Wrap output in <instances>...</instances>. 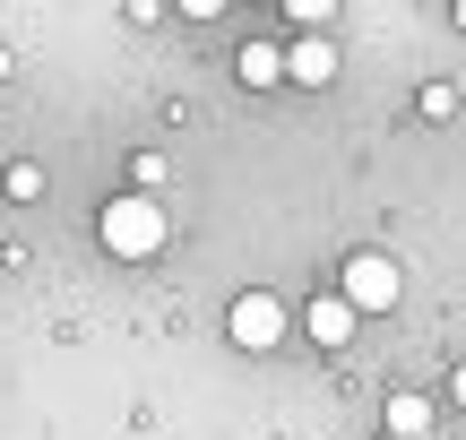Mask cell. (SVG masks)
<instances>
[{
    "label": "cell",
    "instance_id": "cell-1",
    "mask_svg": "<svg viewBox=\"0 0 466 440\" xmlns=\"http://www.w3.org/2000/svg\"><path fill=\"white\" fill-rule=\"evenodd\" d=\"M96 242L113 259H156L173 242V216H165V199H147V190H121V199L96 207Z\"/></svg>",
    "mask_w": 466,
    "mask_h": 440
},
{
    "label": "cell",
    "instance_id": "cell-2",
    "mask_svg": "<svg viewBox=\"0 0 466 440\" xmlns=\"http://www.w3.org/2000/svg\"><path fill=\"white\" fill-rule=\"evenodd\" d=\"M337 294H346L354 320H389V311L406 303V268L389 251H346V268H337Z\"/></svg>",
    "mask_w": 466,
    "mask_h": 440
},
{
    "label": "cell",
    "instance_id": "cell-3",
    "mask_svg": "<svg viewBox=\"0 0 466 440\" xmlns=\"http://www.w3.org/2000/svg\"><path fill=\"white\" fill-rule=\"evenodd\" d=\"M285 328H294V311H285L268 285L233 294V311H225V337L242 345V355H277V345H285Z\"/></svg>",
    "mask_w": 466,
    "mask_h": 440
},
{
    "label": "cell",
    "instance_id": "cell-4",
    "mask_svg": "<svg viewBox=\"0 0 466 440\" xmlns=\"http://www.w3.org/2000/svg\"><path fill=\"white\" fill-rule=\"evenodd\" d=\"M337 69L346 61H337L329 35H294V44H285V86H311L319 95V86H337Z\"/></svg>",
    "mask_w": 466,
    "mask_h": 440
},
{
    "label": "cell",
    "instance_id": "cell-5",
    "mask_svg": "<svg viewBox=\"0 0 466 440\" xmlns=\"http://www.w3.org/2000/svg\"><path fill=\"white\" fill-rule=\"evenodd\" d=\"M380 432H389V440H432V432H441V406H432L423 389H398V397L380 406Z\"/></svg>",
    "mask_w": 466,
    "mask_h": 440
},
{
    "label": "cell",
    "instance_id": "cell-6",
    "mask_svg": "<svg viewBox=\"0 0 466 440\" xmlns=\"http://www.w3.org/2000/svg\"><path fill=\"white\" fill-rule=\"evenodd\" d=\"M354 328H363V320L346 311V294H319V303H302V337L329 345V355H337V345H354Z\"/></svg>",
    "mask_w": 466,
    "mask_h": 440
},
{
    "label": "cell",
    "instance_id": "cell-7",
    "mask_svg": "<svg viewBox=\"0 0 466 440\" xmlns=\"http://www.w3.org/2000/svg\"><path fill=\"white\" fill-rule=\"evenodd\" d=\"M233 78L259 86V95H268V86H285V44H242V52H233Z\"/></svg>",
    "mask_w": 466,
    "mask_h": 440
},
{
    "label": "cell",
    "instance_id": "cell-8",
    "mask_svg": "<svg viewBox=\"0 0 466 440\" xmlns=\"http://www.w3.org/2000/svg\"><path fill=\"white\" fill-rule=\"evenodd\" d=\"M0 190H9L17 207H35V199H44V165H26V155H17V165L0 173Z\"/></svg>",
    "mask_w": 466,
    "mask_h": 440
},
{
    "label": "cell",
    "instance_id": "cell-9",
    "mask_svg": "<svg viewBox=\"0 0 466 440\" xmlns=\"http://www.w3.org/2000/svg\"><path fill=\"white\" fill-rule=\"evenodd\" d=\"M285 17H294V35H329L337 26V0H285Z\"/></svg>",
    "mask_w": 466,
    "mask_h": 440
},
{
    "label": "cell",
    "instance_id": "cell-10",
    "mask_svg": "<svg viewBox=\"0 0 466 440\" xmlns=\"http://www.w3.org/2000/svg\"><path fill=\"white\" fill-rule=\"evenodd\" d=\"M415 113H423V121H450V113H458V86H441V78H432V86L415 95Z\"/></svg>",
    "mask_w": 466,
    "mask_h": 440
},
{
    "label": "cell",
    "instance_id": "cell-11",
    "mask_svg": "<svg viewBox=\"0 0 466 440\" xmlns=\"http://www.w3.org/2000/svg\"><path fill=\"white\" fill-rule=\"evenodd\" d=\"M130 182L156 199V190H165V155H156V147H147V155H130Z\"/></svg>",
    "mask_w": 466,
    "mask_h": 440
},
{
    "label": "cell",
    "instance_id": "cell-12",
    "mask_svg": "<svg viewBox=\"0 0 466 440\" xmlns=\"http://www.w3.org/2000/svg\"><path fill=\"white\" fill-rule=\"evenodd\" d=\"M450 406H466V363H458V372H450Z\"/></svg>",
    "mask_w": 466,
    "mask_h": 440
},
{
    "label": "cell",
    "instance_id": "cell-13",
    "mask_svg": "<svg viewBox=\"0 0 466 440\" xmlns=\"http://www.w3.org/2000/svg\"><path fill=\"white\" fill-rule=\"evenodd\" d=\"M458 35H466V0H458Z\"/></svg>",
    "mask_w": 466,
    "mask_h": 440
},
{
    "label": "cell",
    "instance_id": "cell-14",
    "mask_svg": "<svg viewBox=\"0 0 466 440\" xmlns=\"http://www.w3.org/2000/svg\"><path fill=\"white\" fill-rule=\"evenodd\" d=\"M432 440H450V432H432Z\"/></svg>",
    "mask_w": 466,
    "mask_h": 440
},
{
    "label": "cell",
    "instance_id": "cell-15",
    "mask_svg": "<svg viewBox=\"0 0 466 440\" xmlns=\"http://www.w3.org/2000/svg\"><path fill=\"white\" fill-rule=\"evenodd\" d=\"M380 440H389V432H380Z\"/></svg>",
    "mask_w": 466,
    "mask_h": 440
}]
</instances>
